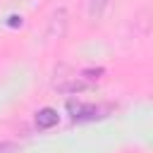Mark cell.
<instances>
[{
    "label": "cell",
    "mask_w": 153,
    "mask_h": 153,
    "mask_svg": "<svg viewBox=\"0 0 153 153\" xmlns=\"http://www.w3.org/2000/svg\"><path fill=\"white\" fill-rule=\"evenodd\" d=\"M57 120H60L57 110L43 108V110H38V115H36V127H38V129H50V127L57 124Z\"/></svg>",
    "instance_id": "obj_3"
},
{
    "label": "cell",
    "mask_w": 153,
    "mask_h": 153,
    "mask_svg": "<svg viewBox=\"0 0 153 153\" xmlns=\"http://www.w3.org/2000/svg\"><path fill=\"white\" fill-rule=\"evenodd\" d=\"M67 110L72 112V120H74V122L100 120V117H105V112H108V108H100V105H86V103H74V100L67 103Z\"/></svg>",
    "instance_id": "obj_2"
},
{
    "label": "cell",
    "mask_w": 153,
    "mask_h": 153,
    "mask_svg": "<svg viewBox=\"0 0 153 153\" xmlns=\"http://www.w3.org/2000/svg\"><path fill=\"white\" fill-rule=\"evenodd\" d=\"M103 76V69L96 67V69H84L79 74H74L69 81H62V84H55L57 91L62 93H79V91H88L91 86H96V81Z\"/></svg>",
    "instance_id": "obj_1"
},
{
    "label": "cell",
    "mask_w": 153,
    "mask_h": 153,
    "mask_svg": "<svg viewBox=\"0 0 153 153\" xmlns=\"http://www.w3.org/2000/svg\"><path fill=\"white\" fill-rule=\"evenodd\" d=\"M7 24H10V26H19V24H22V17H17V14H14V17H10V22H7Z\"/></svg>",
    "instance_id": "obj_4"
}]
</instances>
